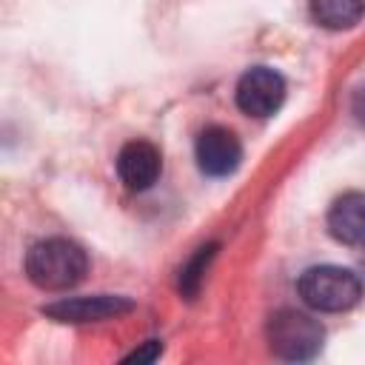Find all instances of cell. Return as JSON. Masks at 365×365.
<instances>
[{"label":"cell","mask_w":365,"mask_h":365,"mask_svg":"<svg viewBox=\"0 0 365 365\" xmlns=\"http://www.w3.org/2000/svg\"><path fill=\"white\" fill-rule=\"evenodd\" d=\"M86 271H88L86 251L66 237L40 240L26 254V277L43 291H66L77 285L86 277Z\"/></svg>","instance_id":"obj_1"},{"label":"cell","mask_w":365,"mask_h":365,"mask_svg":"<svg viewBox=\"0 0 365 365\" xmlns=\"http://www.w3.org/2000/svg\"><path fill=\"white\" fill-rule=\"evenodd\" d=\"M297 291L302 302L311 305L314 311L336 314L359 302L362 279L351 268H342V265H314L299 277Z\"/></svg>","instance_id":"obj_2"},{"label":"cell","mask_w":365,"mask_h":365,"mask_svg":"<svg viewBox=\"0 0 365 365\" xmlns=\"http://www.w3.org/2000/svg\"><path fill=\"white\" fill-rule=\"evenodd\" d=\"M325 331L322 325L294 308H282L268 319V345L279 359L288 362H305L314 359L322 348Z\"/></svg>","instance_id":"obj_3"},{"label":"cell","mask_w":365,"mask_h":365,"mask_svg":"<svg viewBox=\"0 0 365 365\" xmlns=\"http://www.w3.org/2000/svg\"><path fill=\"white\" fill-rule=\"evenodd\" d=\"M285 100V80L268 66L248 68L237 83V106L251 117H271Z\"/></svg>","instance_id":"obj_4"},{"label":"cell","mask_w":365,"mask_h":365,"mask_svg":"<svg viewBox=\"0 0 365 365\" xmlns=\"http://www.w3.org/2000/svg\"><path fill=\"white\" fill-rule=\"evenodd\" d=\"M197 163L208 177H228L242 160V145L234 131L222 125H208L197 137Z\"/></svg>","instance_id":"obj_5"},{"label":"cell","mask_w":365,"mask_h":365,"mask_svg":"<svg viewBox=\"0 0 365 365\" xmlns=\"http://www.w3.org/2000/svg\"><path fill=\"white\" fill-rule=\"evenodd\" d=\"M131 308H134V302L125 297L97 294V297L60 299L54 305H46L43 314L51 319H60V322H100V319H114L120 314H128Z\"/></svg>","instance_id":"obj_6"},{"label":"cell","mask_w":365,"mask_h":365,"mask_svg":"<svg viewBox=\"0 0 365 365\" xmlns=\"http://www.w3.org/2000/svg\"><path fill=\"white\" fill-rule=\"evenodd\" d=\"M160 168H163V157H160L157 145H151L145 140H131L117 154V174L125 182V188H131V191L151 188L160 177Z\"/></svg>","instance_id":"obj_7"},{"label":"cell","mask_w":365,"mask_h":365,"mask_svg":"<svg viewBox=\"0 0 365 365\" xmlns=\"http://www.w3.org/2000/svg\"><path fill=\"white\" fill-rule=\"evenodd\" d=\"M328 231L345 245L365 248V191H348L334 200L328 211Z\"/></svg>","instance_id":"obj_8"},{"label":"cell","mask_w":365,"mask_h":365,"mask_svg":"<svg viewBox=\"0 0 365 365\" xmlns=\"http://www.w3.org/2000/svg\"><path fill=\"white\" fill-rule=\"evenodd\" d=\"M311 17L331 31L351 29L365 17V0H308Z\"/></svg>","instance_id":"obj_9"},{"label":"cell","mask_w":365,"mask_h":365,"mask_svg":"<svg viewBox=\"0 0 365 365\" xmlns=\"http://www.w3.org/2000/svg\"><path fill=\"white\" fill-rule=\"evenodd\" d=\"M214 254H217V242L197 248V254H194V257L182 265V271H180V294H185V297L191 299V297L200 291V285H202V274H205L208 262L214 259Z\"/></svg>","instance_id":"obj_10"},{"label":"cell","mask_w":365,"mask_h":365,"mask_svg":"<svg viewBox=\"0 0 365 365\" xmlns=\"http://www.w3.org/2000/svg\"><path fill=\"white\" fill-rule=\"evenodd\" d=\"M160 354H163V345L157 339H148V342H143V348H137L134 354H128L125 362H154Z\"/></svg>","instance_id":"obj_11"},{"label":"cell","mask_w":365,"mask_h":365,"mask_svg":"<svg viewBox=\"0 0 365 365\" xmlns=\"http://www.w3.org/2000/svg\"><path fill=\"white\" fill-rule=\"evenodd\" d=\"M351 111H354V117L365 125V86H359V88L354 91V97H351Z\"/></svg>","instance_id":"obj_12"},{"label":"cell","mask_w":365,"mask_h":365,"mask_svg":"<svg viewBox=\"0 0 365 365\" xmlns=\"http://www.w3.org/2000/svg\"><path fill=\"white\" fill-rule=\"evenodd\" d=\"M362 268H365V259H362Z\"/></svg>","instance_id":"obj_13"}]
</instances>
